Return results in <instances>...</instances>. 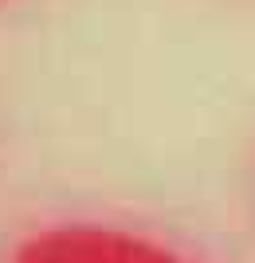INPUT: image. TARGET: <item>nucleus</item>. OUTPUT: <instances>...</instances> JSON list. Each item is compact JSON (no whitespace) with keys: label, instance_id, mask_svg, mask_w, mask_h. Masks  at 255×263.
I'll use <instances>...</instances> for the list:
<instances>
[{"label":"nucleus","instance_id":"1","mask_svg":"<svg viewBox=\"0 0 255 263\" xmlns=\"http://www.w3.org/2000/svg\"><path fill=\"white\" fill-rule=\"evenodd\" d=\"M12 263H185L157 243L114 228H51L24 243Z\"/></svg>","mask_w":255,"mask_h":263}]
</instances>
